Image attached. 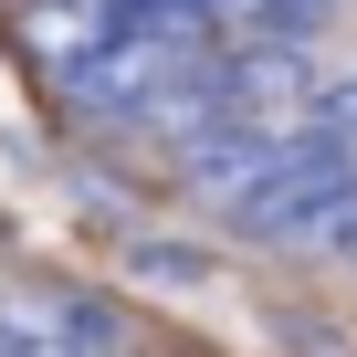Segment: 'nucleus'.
I'll return each instance as SVG.
<instances>
[{
	"mask_svg": "<svg viewBox=\"0 0 357 357\" xmlns=\"http://www.w3.org/2000/svg\"><path fill=\"white\" fill-rule=\"evenodd\" d=\"M294 137H305V126H294ZM294 137H273V126H242V116H221V126H211V137H200L190 158H178V178H190V200L231 211V200L252 190V178H263V168H273V158H284Z\"/></svg>",
	"mask_w": 357,
	"mask_h": 357,
	"instance_id": "2",
	"label": "nucleus"
},
{
	"mask_svg": "<svg viewBox=\"0 0 357 357\" xmlns=\"http://www.w3.org/2000/svg\"><path fill=\"white\" fill-rule=\"evenodd\" d=\"M347 190H357V147H336V137H315V126H305V137L252 178V190H242L221 221H231L242 242H263V252H273V242H305V252H315V231H326V211H336Z\"/></svg>",
	"mask_w": 357,
	"mask_h": 357,
	"instance_id": "1",
	"label": "nucleus"
},
{
	"mask_svg": "<svg viewBox=\"0 0 357 357\" xmlns=\"http://www.w3.org/2000/svg\"><path fill=\"white\" fill-rule=\"evenodd\" d=\"M315 252H326V263H357V190H347V200L326 211V231H315Z\"/></svg>",
	"mask_w": 357,
	"mask_h": 357,
	"instance_id": "5",
	"label": "nucleus"
},
{
	"mask_svg": "<svg viewBox=\"0 0 357 357\" xmlns=\"http://www.w3.org/2000/svg\"><path fill=\"white\" fill-rule=\"evenodd\" d=\"M305 126H315V137H336V147H357V63L315 84V116H305Z\"/></svg>",
	"mask_w": 357,
	"mask_h": 357,
	"instance_id": "4",
	"label": "nucleus"
},
{
	"mask_svg": "<svg viewBox=\"0 0 357 357\" xmlns=\"http://www.w3.org/2000/svg\"><path fill=\"white\" fill-rule=\"evenodd\" d=\"M326 11H336V0H326Z\"/></svg>",
	"mask_w": 357,
	"mask_h": 357,
	"instance_id": "6",
	"label": "nucleus"
},
{
	"mask_svg": "<svg viewBox=\"0 0 357 357\" xmlns=\"http://www.w3.org/2000/svg\"><path fill=\"white\" fill-rule=\"evenodd\" d=\"M126 273L137 284H211V252H190V242H126Z\"/></svg>",
	"mask_w": 357,
	"mask_h": 357,
	"instance_id": "3",
	"label": "nucleus"
}]
</instances>
